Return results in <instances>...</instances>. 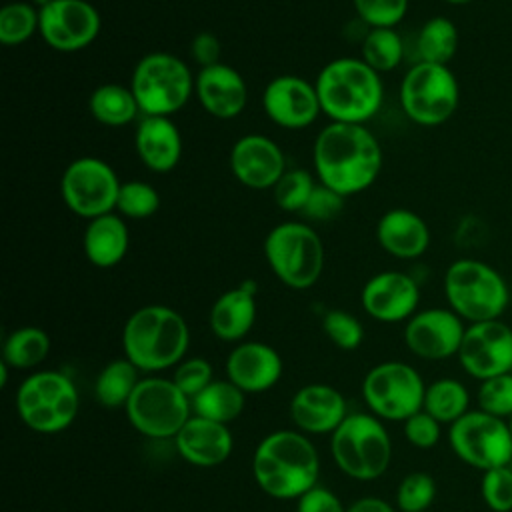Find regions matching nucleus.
Returning <instances> with one entry per match:
<instances>
[{
	"label": "nucleus",
	"instance_id": "obj_1",
	"mask_svg": "<svg viewBox=\"0 0 512 512\" xmlns=\"http://www.w3.org/2000/svg\"><path fill=\"white\" fill-rule=\"evenodd\" d=\"M312 162L320 184L346 198L374 184L384 154L364 124L330 122L314 140Z\"/></svg>",
	"mask_w": 512,
	"mask_h": 512
},
{
	"label": "nucleus",
	"instance_id": "obj_2",
	"mask_svg": "<svg viewBox=\"0 0 512 512\" xmlns=\"http://www.w3.org/2000/svg\"><path fill=\"white\" fill-rule=\"evenodd\" d=\"M252 474L260 490L268 496L278 500L300 498L318 484V452L304 432L276 430L256 446Z\"/></svg>",
	"mask_w": 512,
	"mask_h": 512
},
{
	"label": "nucleus",
	"instance_id": "obj_3",
	"mask_svg": "<svg viewBox=\"0 0 512 512\" xmlns=\"http://www.w3.org/2000/svg\"><path fill=\"white\" fill-rule=\"evenodd\" d=\"M190 330L180 312L164 304L134 310L122 328V350L140 372H160L182 362Z\"/></svg>",
	"mask_w": 512,
	"mask_h": 512
},
{
	"label": "nucleus",
	"instance_id": "obj_4",
	"mask_svg": "<svg viewBox=\"0 0 512 512\" xmlns=\"http://www.w3.org/2000/svg\"><path fill=\"white\" fill-rule=\"evenodd\" d=\"M322 112L332 122L364 124L382 106L384 86L376 70L362 58H336L328 62L316 82Z\"/></svg>",
	"mask_w": 512,
	"mask_h": 512
},
{
	"label": "nucleus",
	"instance_id": "obj_5",
	"mask_svg": "<svg viewBox=\"0 0 512 512\" xmlns=\"http://www.w3.org/2000/svg\"><path fill=\"white\" fill-rule=\"evenodd\" d=\"M444 296L448 308L470 324L498 320L510 304L504 276L478 258H458L446 268Z\"/></svg>",
	"mask_w": 512,
	"mask_h": 512
},
{
	"label": "nucleus",
	"instance_id": "obj_6",
	"mask_svg": "<svg viewBox=\"0 0 512 512\" xmlns=\"http://www.w3.org/2000/svg\"><path fill=\"white\" fill-rule=\"evenodd\" d=\"M330 452L346 476L376 480L390 464L392 440L378 416L354 412L330 434Z\"/></svg>",
	"mask_w": 512,
	"mask_h": 512
},
{
	"label": "nucleus",
	"instance_id": "obj_7",
	"mask_svg": "<svg viewBox=\"0 0 512 512\" xmlns=\"http://www.w3.org/2000/svg\"><path fill=\"white\" fill-rule=\"evenodd\" d=\"M264 258L282 284L306 290L322 276L324 244L306 222H282L266 234Z\"/></svg>",
	"mask_w": 512,
	"mask_h": 512
},
{
	"label": "nucleus",
	"instance_id": "obj_8",
	"mask_svg": "<svg viewBox=\"0 0 512 512\" xmlns=\"http://www.w3.org/2000/svg\"><path fill=\"white\" fill-rule=\"evenodd\" d=\"M16 410L30 430L56 434L76 420L80 410L78 390L64 372L38 370L18 386Z\"/></svg>",
	"mask_w": 512,
	"mask_h": 512
},
{
	"label": "nucleus",
	"instance_id": "obj_9",
	"mask_svg": "<svg viewBox=\"0 0 512 512\" xmlns=\"http://www.w3.org/2000/svg\"><path fill=\"white\" fill-rule=\"evenodd\" d=\"M130 90L142 116H172L190 100L194 78L178 56L152 52L134 66Z\"/></svg>",
	"mask_w": 512,
	"mask_h": 512
},
{
	"label": "nucleus",
	"instance_id": "obj_10",
	"mask_svg": "<svg viewBox=\"0 0 512 512\" xmlns=\"http://www.w3.org/2000/svg\"><path fill=\"white\" fill-rule=\"evenodd\" d=\"M126 408L130 424L146 438H174L192 416V400L174 384L160 376L140 378Z\"/></svg>",
	"mask_w": 512,
	"mask_h": 512
},
{
	"label": "nucleus",
	"instance_id": "obj_11",
	"mask_svg": "<svg viewBox=\"0 0 512 512\" xmlns=\"http://www.w3.org/2000/svg\"><path fill=\"white\" fill-rule=\"evenodd\" d=\"M458 102L460 86L450 66L416 62L402 78L400 104L414 124L440 126L452 118Z\"/></svg>",
	"mask_w": 512,
	"mask_h": 512
},
{
	"label": "nucleus",
	"instance_id": "obj_12",
	"mask_svg": "<svg viewBox=\"0 0 512 512\" xmlns=\"http://www.w3.org/2000/svg\"><path fill=\"white\" fill-rule=\"evenodd\" d=\"M424 380L406 362L388 360L368 370L362 380V398L370 414L380 420L404 422L424 404Z\"/></svg>",
	"mask_w": 512,
	"mask_h": 512
},
{
	"label": "nucleus",
	"instance_id": "obj_13",
	"mask_svg": "<svg viewBox=\"0 0 512 512\" xmlns=\"http://www.w3.org/2000/svg\"><path fill=\"white\" fill-rule=\"evenodd\" d=\"M448 442L452 452L482 472L512 464V434L508 420L484 410H468L450 424Z\"/></svg>",
	"mask_w": 512,
	"mask_h": 512
},
{
	"label": "nucleus",
	"instance_id": "obj_14",
	"mask_svg": "<svg viewBox=\"0 0 512 512\" xmlns=\"http://www.w3.org/2000/svg\"><path fill=\"white\" fill-rule=\"evenodd\" d=\"M120 180L114 168L94 156H82L70 162L60 180L64 204L86 220L116 212Z\"/></svg>",
	"mask_w": 512,
	"mask_h": 512
},
{
	"label": "nucleus",
	"instance_id": "obj_15",
	"mask_svg": "<svg viewBox=\"0 0 512 512\" xmlns=\"http://www.w3.org/2000/svg\"><path fill=\"white\" fill-rule=\"evenodd\" d=\"M458 360L464 372L480 382L512 372V328L500 318L468 324Z\"/></svg>",
	"mask_w": 512,
	"mask_h": 512
},
{
	"label": "nucleus",
	"instance_id": "obj_16",
	"mask_svg": "<svg viewBox=\"0 0 512 512\" xmlns=\"http://www.w3.org/2000/svg\"><path fill=\"white\" fill-rule=\"evenodd\" d=\"M38 12V32L58 52L82 50L98 38L100 14L88 0H54Z\"/></svg>",
	"mask_w": 512,
	"mask_h": 512
},
{
	"label": "nucleus",
	"instance_id": "obj_17",
	"mask_svg": "<svg viewBox=\"0 0 512 512\" xmlns=\"http://www.w3.org/2000/svg\"><path fill=\"white\" fill-rule=\"evenodd\" d=\"M466 326L450 308L418 310L404 326L408 350L424 360H446L458 356Z\"/></svg>",
	"mask_w": 512,
	"mask_h": 512
},
{
	"label": "nucleus",
	"instance_id": "obj_18",
	"mask_svg": "<svg viewBox=\"0 0 512 512\" xmlns=\"http://www.w3.org/2000/svg\"><path fill=\"white\" fill-rule=\"evenodd\" d=\"M262 108L266 116L280 128L300 130L322 112L316 86L292 74L272 78L262 92Z\"/></svg>",
	"mask_w": 512,
	"mask_h": 512
},
{
	"label": "nucleus",
	"instance_id": "obj_19",
	"mask_svg": "<svg viewBox=\"0 0 512 512\" xmlns=\"http://www.w3.org/2000/svg\"><path fill=\"white\" fill-rule=\"evenodd\" d=\"M362 308L378 322L396 324L412 318L420 302L418 282L398 270L374 274L360 292Z\"/></svg>",
	"mask_w": 512,
	"mask_h": 512
},
{
	"label": "nucleus",
	"instance_id": "obj_20",
	"mask_svg": "<svg viewBox=\"0 0 512 512\" xmlns=\"http://www.w3.org/2000/svg\"><path fill=\"white\" fill-rule=\"evenodd\" d=\"M230 170L242 186L268 190L286 172V160L280 146L268 136L246 134L230 150Z\"/></svg>",
	"mask_w": 512,
	"mask_h": 512
},
{
	"label": "nucleus",
	"instance_id": "obj_21",
	"mask_svg": "<svg viewBox=\"0 0 512 512\" xmlns=\"http://www.w3.org/2000/svg\"><path fill=\"white\" fill-rule=\"evenodd\" d=\"M290 416L304 434H332L348 416L344 396L330 384H306L290 400Z\"/></svg>",
	"mask_w": 512,
	"mask_h": 512
},
{
	"label": "nucleus",
	"instance_id": "obj_22",
	"mask_svg": "<svg viewBox=\"0 0 512 512\" xmlns=\"http://www.w3.org/2000/svg\"><path fill=\"white\" fill-rule=\"evenodd\" d=\"M226 376L244 394H260L280 380L282 358L264 342H240L226 358Z\"/></svg>",
	"mask_w": 512,
	"mask_h": 512
},
{
	"label": "nucleus",
	"instance_id": "obj_23",
	"mask_svg": "<svg viewBox=\"0 0 512 512\" xmlns=\"http://www.w3.org/2000/svg\"><path fill=\"white\" fill-rule=\"evenodd\" d=\"M194 94L210 116L222 120L238 116L248 102V88L242 74L222 62L200 68L194 78Z\"/></svg>",
	"mask_w": 512,
	"mask_h": 512
},
{
	"label": "nucleus",
	"instance_id": "obj_24",
	"mask_svg": "<svg viewBox=\"0 0 512 512\" xmlns=\"http://www.w3.org/2000/svg\"><path fill=\"white\" fill-rule=\"evenodd\" d=\"M178 454L192 466L212 468L228 460L234 448L228 424L192 414L174 436Z\"/></svg>",
	"mask_w": 512,
	"mask_h": 512
},
{
	"label": "nucleus",
	"instance_id": "obj_25",
	"mask_svg": "<svg viewBox=\"0 0 512 512\" xmlns=\"http://www.w3.org/2000/svg\"><path fill=\"white\" fill-rule=\"evenodd\" d=\"M136 154L152 172H170L182 156V136L170 116H142L134 134Z\"/></svg>",
	"mask_w": 512,
	"mask_h": 512
},
{
	"label": "nucleus",
	"instance_id": "obj_26",
	"mask_svg": "<svg viewBox=\"0 0 512 512\" xmlns=\"http://www.w3.org/2000/svg\"><path fill=\"white\" fill-rule=\"evenodd\" d=\"M376 240L390 256L412 260L428 250L430 228L414 210L392 208L380 216L376 224Z\"/></svg>",
	"mask_w": 512,
	"mask_h": 512
},
{
	"label": "nucleus",
	"instance_id": "obj_27",
	"mask_svg": "<svg viewBox=\"0 0 512 512\" xmlns=\"http://www.w3.org/2000/svg\"><path fill=\"white\" fill-rule=\"evenodd\" d=\"M256 292V282L244 280L216 298L208 320L218 340L240 342L252 330L256 322Z\"/></svg>",
	"mask_w": 512,
	"mask_h": 512
},
{
	"label": "nucleus",
	"instance_id": "obj_28",
	"mask_svg": "<svg viewBox=\"0 0 512 512\" xmlns=\"http://www.w3.org/2000/svg\"><path fill=\"white\" fill-rule=\"evenodd\" d=\"M82 246L88 262L96 268L116 266L124 260L130 246L126 220L116 212L88 220Z\"/></svg>",
	"mask_w": 512,
	"mask_h": 512
},
{
	"label": "nucleus",
	"instance_id": "obj_29",
	"mask_svg": "<svg viewBox=\"0 0 512 512\" xmlns=\"http://www.w3.org/2000/svg\"><path fill=\"white\" fill-rule=\"evenodd\" d=\"M88 108L90 114L96 122L104 124V126H126L128 122H132L136 118V114H140L138 102L130 90V86H122V84H100L88 100Z\"/></svg>",
	"mask_w": 512,
	"mask_h": 512
},
{
	"label": "nucleus",
	"instance_id": "obj_30",
	"mask_svg": "<svg viewBox=\"0 0 512 512\" xmlns=\"http://www.w3.org/2000/svg\"><path fill=\"white\" fill-rule=\"evenodd\" d=\"M244 396L246 394L228 378H214L198 396L192 398V414L220 424H228L242 414L246 402Z\"/></svg>",
	"mask_w": 512,
	"mask_h": 512
},
{
	"label": "nucleus",
	"instance_id": "obj_31",
	"mask_svg": "<svg viewBox=\"0 0 512 512\" xmlns=\"http://www.w3.org/2000/svg\"><path fill=\"white\" fill-rule=\"evenodd\" d=\"M458 28L456 24L446 16H434L428 18L416 36V54L418 62H430V64H444L454 58L458 50Z\"/></svg>",
	"mask_w": 512,
	"mask_h": 512
},
{
	"label": "nucleus",
	"instance_id": "obj_32",
	"mask_svg": "<svg viewBox=\"0 0 512 512\" xmlns=\"http://www.w3.org/2000/svg\"><path fill=\"white\" fill-rule=\"evenodd\" d=\"M50 352V336L38 326H22L12 330L2 344V362L10 368L30 370L46 360Z\"/></svg>",
	"mask_w": 512,
	"mask_h": 512
},
{
	"label": "nucleus",
	"instance_id": "obj_33",
	"mask_svg": "<svg viewBox=\"0 0 512 512\" xmlns=\"http://www.w3.org/2000/svg\"><path fill=\"white\" fill-rule=\"evenodd\" d=\"M138 372L140 370L128 358H118L108 362L98 372L94 382L96 400L106 408L126 406L140 382Z\"/></svg>",
	"mask_w": 512,
	"mask_h": 512
},
{
	"label": "nucleus",
	"instance_id": "obj_34",
	"mask_svg": "<svg viewBox=\"0 0 512 512\" xmlns=\"http://www.w3.org/2000/svg\"><path fill=\"white\" fill-rule=\"evenodd\" d=\"M422 410L440 424H452L470 410V394L460 380L438 378L426 386Z\"/></svg>",
	"mask_w": 512,
	"mask_h": 512
},
{
	"label": "nucleus",
	"instance_id": "obj_35",
	"mask_svg": "<svg viewBox=\"0 0 512 512\" xmlns=\"http://www.w3.org/2000/svg\"><path fill=\"white\" fill-rule=\"evenodd\" d=\"M404 56V42L394 28H370L360 44V58L378 74L394 70Z\"/></svg>",
	"mask_w": 512,
	"mask_h": 512
},
{
	"label": "nucleus",
	"instance_id": "obj_36",
	"mask_svg": "<svg viewBox=\"0 0 512 512\" xmlns=\"http://www.w3.org/2000/svg\"><path fill=\"white\" fill-rule=\"evenodd\" d=\"M40 28V12L30 2H8L0 10V42L20 46Z\"/></svg>",
	"mask_w": 512,
	"mask_h": 512
},
{
	"label": "nucleus",
	"instance_id": "obj_37",
	"mask_svg": "<svg viewBox=\"0 0 512 512\" xmlns=\"http://www.w3.org/2000/svg\"><path fill=\"white\" fill-rule=\"evenodd\" d=\"M160 208V194L154 186L142 182V180H128L120 184L118 200H116V212L122 218L142 220L156 214Z\"/></svg>",
	"mask_w": 512,
	"mask_h": 512
},
{
	"label": "nucleus",
	"instance_id": "obj_38",
	"mask_svg": "<svg viewBox=\"0 0 512 512\" xmlns=\"http://www.w3.org/2000/svg\"><path fill=\"white\" fill-rule=\"evenodd\" d=\"M314 188H316V182L308 170L290 168L280 176V180L272 188L274 202L284 212H302Z\"/></svg>",
	"mask_w": 512,
	"mask_h": 512
},
{
	"label": "nucleus",
	"instance_id": "obj_39",
	"mask_svg": "<svg viewBox=\"0 0 512 512\" xmlns=\"http://www.w3.org/2000/svg\"><path fill=\"white\" fill-rule=\"evenodd\" d=\"M436 498V482L426 472H410L396 488L400 512H426Z\"/></svg>",
	"mask_w": 512,
	"mask_h": 512
},
{
	"label": "nucleus",
	"instance_id": "obj_40",
	"mask_svg": "<svg viewBox=\"0 0 512 512\" xmlns=\"http://www.w3.org/2000/svg\"><path fill=\"white\" fill-rule=\"evenodd\" d=\"M476 400L480 410L508 420L512 416V372L482 380Z\"/></svg>",
	"mask_w": 512,
	"mask_h": 512
},
{
	"label": "nucleus",
	"instance_id": "obj_41",
	"mask_svg": "<svg viewBox=\"0 0 512 512\" xmlns=\"http://www.w3.org/2000/svg\"><path fill=\"white\" fill-rule=\"evenodd\" d=\"M322 330L328 340L342 350H356L364 340L360 320L346 310H328L322 316Z\"/></svg>",
	"mask_w": 512,
	"mask_h": 512
},
{
	"label": "nucleus",
	"instance_id": "obj_42",
	"mask_svg": "<svg viewBox=\"0 0 512 512\" xmlns=\"http://www.w3.org/2000/svg\"><path fill=\"white\" fill-rule=\"evenodd\" d=\"M480 494L492 512L512 510V466H500L482 472Z\"/></svg>",
	"mask_w": 512,
	"mask_h": 512
},
{
	"label": "nucleus",
	"instance_id": "obj_43",
	"mask_svg": "<svg viewBox=\"0 0 512 512\" xmlns=\"http://www.w3.org/2000/svg\"><path fill=\"white\" fill-rule=\"evenodd\" d=\"M358 18L368 28H394L408 10V0H352Z\"/></svg>",
	"mask_w": 512,
	"mask_h": 512
},
{
	"label": "nucleus",
	"instance_id": "obj_44",
	"mask_svg": "<svg viewBox=\"0 0 512 512\" xmlns=\"http://www.w3.org/2000/svg\"><path fill=\"white\" fill-rule=\"evenodd\" d=\"M172 380L192 400L214 380L212 364L200 356L186 358L176 364Z\"/></svg>",
	"mask_w": 512,
	"mask_h": 512
},
{
	"label": "nucleus",
	"instance_id": "obj_45",
	"mask_svg": "<svg viewBox=\"0 0 512 512\" xmlns=\"http://www.w3.org/2000/svg\"><path fill=\"white\" fill-rule=\"evenodd\" d=\"M342 210H344V196L324 184H316L310 200L306 202L300 214L312 222H328V220H334Z\"/></svg>",
	"mask_w": 512,
	"mask_h": 512
},
{
	"label": "nucleus",
	"instance_id": "obj_46",
	"mask_svg": "<svg viewBox=\"0 0 512 512\" xmlns=\"http://www.w3.org/2000/svg\"><path fill=\"white\" fill-rule=\"evenodd\" d=\"M440 426L442 424L436 418H432L426 410H418L416 414L404 420V436L412 446L428 450L438 444Z\"/></svg>",
	"mask_w": 512,
	"mask_h": 512
},
{
	"label": "nucleus",
	"instance_id": "obj_47",
	"mask_svg": "<svg viewBox=\"0 0 512 512\" xmlns=\"http://www.w3.org/2000/svg\"><path fill=\"white\" fill-rule=\"evenodd\" d=\"M296 512H346V508L332 490L316 484L296 498Z\"/></svg>",
	"mask_w": 512,
	"mask_h": 512
},
{
	"label": "nucleus",
	"instance_id": "obj_48",
	"mask_svg": "<svg viewBox=\"0 0 512 512\" xmlns=\"http://www.w3.org/2000/svg\"><path fill=\"white\" fill-rule=\"evenodd\" d=\"M190 54L194 62L200 64V68L214 66V64H220L222 44L212 32H200L190 42Z\"/></svg>",
	"mask_w": 512,
	"mask_h": 512
},
{
	"label": "nucleus",
	"instance_id": "obj_49",
	"mask_svg": "<svg viewBox=\"0 0 512 512\" xmlns=\"http://www.w3.org/2000/svg\"><path fill=\"white\" fill-rule=\"evenodd\" d=\"M346 512H396L386 500L378 498V496H364L354 500Z\"/></svg>",
	"mask_w": 512,
	"mask_h": 512
},
{
	"label": "nucleus",
	"instance_id": "obj_50",
	"mask_svg": "<svg viewBox=\"0 0 512 512\" xmlns=\"http://www.w3.org/2000/svg\"><path fill=\"white\" fill-rule=\"evenodd\" d=\"M50 2H54V0H30V4H34L38 10L44 8V6H48Z\"/></svg>",
	"mask_w": 512,
	"mask_h": 512
},
{
	"label": "nucleus",
	"instance_id": "obj_51",
	"mask_svg": "<svg viewBox=\"0 0 512 512\" xmlns=\"http://www.w3.org/2000/svg\"><path fill=\"white\" fill-rule=\"evenodd\" d=\"M444 2H448V4H468L472 0H444Z\"/></svg>",
	"mask_w": 512,
	"mask_h": 512
},
{
	"label": "nucleus",
	"instance_id": "obj_52",
	"mask_svg": "<svg viewBox=\"0 0 512 512\" xmlns=\"http://www.w3.org/2000/svg\"><path fill=\"white\" fill-rule=\"evenodd\" d=\"M508 426H510V434H512V416L508 418Z\"/></svg>",
	"mask_w": 512,
	"mask_h": 512
},
{
	"label": "nucleus",
	"instance_id": "obj_53",
	"mask_svg": "<svg viewBox=\"0 0 512 512\" xmlns=\"http://www.w3.org/2000/svg\"><path fill=\"white\" fill-rule=\"evenodd\" d=\"M510 110H512V100H510Z\"/></svg>",
	"mask_w": 512,
	"mask_h": 512
},
{
	"label": "nucleus",
	"instance_id": "obj_54",
	"mask_svg": "<svg viewBox=\"0 0 512 512\" xmlns=\"http://www.w3.org/2000/svg\"><path fill=\"white\" fill-rule=\"evenodd\" d=\"M426 512H428V510H426Z\"/></svg>",
	"mask_w": 512,
	"mask_h": 512
}]
</instances>
